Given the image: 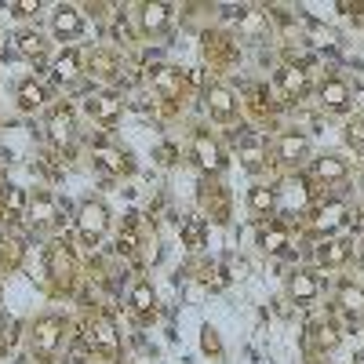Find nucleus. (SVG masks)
Instances as JSON below:
<instances>
[{
    "label": "nucleus",
    "instance_id": "nucleus-1",
    "mask_svg": "<svg viewBox=\"0 0 364 364\" xmlns=\"http://www.w3.org/2000/svg\"><path fill=\"white\" fill-rule=\"evenodd\" d=\"M106 230H109V211H106V204L87 200V204L80 208V215H77V233H80V240H84L87 248H95L99 240L106 237Z\"/></svg>",
    "mask_w": 364,
    "mask_h": 364
},
{
    "label": "nucleus",
    "instance_id": "nucleus-2",
    "mask_svg": "<svg viewBox=\"0 0 364 364\" xmlns=\"http://www.w3.org/2000/svg\"><path fill=\"white\" fill-rule=\"evenodd\" d=\"M63 331H66L63 317H41L33 324V353L37 357H51L58 350V343H63Z\"/></svg>",
    "mask_w": 364,
    "mask_h": 364
},
{
    "label": "nucleus",
    "instance_id": "nucleus-3",
    "mask_svg": "<svg viewBox=\"0 0 364 364\" xmlns=\"http://www.w3.org/2000/svg\"><path fill=\"white\" fill-rule=\"evenodd\" d=\"M84 331H87V343H91V350H95V353H102V357H117V328H113V321H109L106 314L91 317Z\"/></svg>",
    "mask_w": 364,
    "mask_h": 364
},
{
    "label": "nucleus",
    "instance_id": "nucleus-4",
    "mask_svg": "<svg viewBox=\"0 0 364 364\" xmlns=\"http://www.w3.org/2000/svg\"><path fill=\"white\" fill-rule=\"evenodd\" d=\"M87 73L95 80H102V84H120V80H124V63H120L113 51L99 48V51L87 55Z\"/></svg>",
    "mask_w": 364,
    "mask_h": 364
},
{
    "label": "nucleus",
    "instance_id": "nucleus-5",
    "mask_svg": "<svg viewBox=\"0 0 364 364\" xmlns=\"http://www.w3.org/2000/svg\"><path fill=\"white\" fill-rule=\"evenodd\" d=\"M193 161H197V168H200L204 175H219L223 164H226L219 142L211 139L208 132H197V135H193Z\"/></svg>",
    "mask_w": 364,
    "mask_h": 364
},
{
    "label": "nucleus",
    "instance_id": "nucleus-6",
    "mask_svg": "<svg viewBox=\"0 0 364 364\" xmlns=\"http://www.w3.org/2000/svg\"><path fill=\"white\" fill-rule=\"evenodd\" d=\"M204 102H208L211 117H215L219 124H233V120H237V99H233V91H230V87H223V84H208Z\"/></svg>",
    "mask_w": 364,
    "mask_h": 364
},
{
    "label": "nucleus",
    "instance_id": "nucleus-7",
    "mask_svg": "<svg viewBox=\"0 0 364 364\" xmlns=\"http://www.w3.org/2000/svg\"><path fill=\"white\" fill-rule=\"evenodd\" d=\"M84 109H87L91 120H99V124H117V120H120V109H124V102H120L113 91H95V95L84 102Z\"/></svg>",
    "mask_w": 364,
    "mask_h": 364
},
{
    "label": "nucleus",
    "instance_id": "nucleus-8",
    "mask_svg": "<svg viewBox=\"0 0 364 364\" xmlns=\"http://www.w3.org/2000/svg\"><path fill=\"white\" fill-rule=\"evenodd\" d=\"M346 215H350V211H346V204L343 200H324L317 211H314V219H310V230L314 233H336L343 223H346Z\"/></svg>",
    "mask_w": 364,
    "mask_h": 364
},
{
    "label": "nucleus",
    "instance_id": "nucleus-9",
    "mask_svg": "<svg viewBox=\"0 0 364 364\" xmlns=\"http://www.w3.org/2000/svg\"><path fill=\"white\" fill-rule=\"evenodd\" d=\"M233 146H237V157L245 161V168L259 171V168L266 164V139H262V135H255V132H240V135L233 139Z\"/></svg>",
    "mask_w": 364,
    "mask_h": 364
},
{
    "label": "nucleus",
    "instance_id": "nucleus-10",
    "mask_svg": "<svg viewBox=\"0 0 364 364\" xmlns=\"http://www.w3.org/2000/svg\"><path fill=\"white\" fill-rule=\"evenodd\" d=\"M91 161H95L99 168H106L109 175H128L132 171V157L124 154V149L109 146V142H95V146H91Z\"/></svg>",
    "mask_w": 364,
    "mask_h": 364
},
{
    "label": "nucleus",
    "instance_id": "nucleus-11",
    "mask_svg": "<svg viewBox=\"0 0 364 364\" xmlns=\"http://www.w3.org/2000/svg\"><path fill=\"white\" fill-rule=\"evenodd\" d=\"M321 106L328 109V113H350V102H353V95H350V87L339 80V77H328L324 84H321Z\"/></svg>",
    "mask_w": 364,
    "mask_h": 364
},
{
    "label": "nucleus",
    "instance_id": "nucleus-12",
    "mask_svg": "<svg viewBox=\"0 0 364 364\" xmlns=\"http://www.w3.org/2000/svg\"><path fill=\"white\" fill-rule=\"evenodd\" d=\"M51 29H55L58 41H77V37L84 33V15H80V8L63 4V8L55 11V18H51Z\"/></svg>",
    "mask_w": 364,
    "mask_h": 364
},
{
    "label": "nucleus",
    "instance_id": "nucleus-13",
    "mask_svg": "<svg viewBox=\"0 0 364 364\" xmlns=\"http://www.w3.org/2000/svg\"><path fill=\"white\" fill-rule=\"evenodd\" d=\"M48 277L58 284V288H70L73 284V255L66 245H55L48 252Z\"/></svg>",
    "mask_w": 364,
    "mask_h": 364
},
{
    "label": "nucleus",
    "instance_id": "nucleus-14",
    "mask_svg": "<svg viewBox=\"0 0 364 364\" xmlns=\"http://www.w3.org/2000/svg\"><path fill=\"white\" fill-rule=\"evenodd\" d=\"M277 84H281V91H284L288 102H302V99L310 95V77L302 73L299 66H281V70H277Z\"/></svg>",
    "mask_w": 364,
    "mask_h": 364
},
{
    "label": "nucleus",
    "instance_id": "nucleus-15",
    "mask_svg": "<svg viewBox=\"0 0 364 364\" xmlns=\"http://www.w3.org/2000/svg\"><path fill=\"white\" fill-rule=\"evenodd\" d=\"M149 80H154L157 95H161L164 102H175V99L182 95V73H178L175 66H154V70H149Z\"/></svg>",
    "mask_w": 364,
    "mask_h": 364
},
{
    "label": "nucleus",
    "instance_id": "nucleus-16",
    "mask_svg": "<svg viewBox=\"0 0 364 364\" xmlns=\"http://www.w3.org/2000/svg\"><path fill=\"white\" fill-rule=\"evenodd\" d=\"M204 51L211 63H219V66H233L237 63V44L223 33H204Z\"/></svg>",
    "mask_w": 364,
    "mask_h": 364
},
{
    "label": "nucleus",
    "instance_id": "nucleus-17",
    "mask_svg": "<svg viewBox=\"0 0 364 364\" xmlns=\"http://www.w3.org/2000/svg\"><path fill=\"white\" fill-rule=\"evenodd\" d=\"M302 157H306V135L302 132H284L277 139V161L281 164H299Z\"/></svg>",
    "mask_w": 364,
    "mask_h": 364
},
{
    "label": "nucleus",
    "instance_id": "nucleus-18",
    "mask_svg": "<svg viewBox=\"0 0 364 364\" xmlns=\"http://www.w3.org/2000/svg\"><path fill=\"white\" fill-rule=\"evenodd\" d=\"M142 33H164L168 29V22H171V8L168 4H142Z\"/></svg>",
    "mask_w": 364,
    "mask_h": 364
},
{
    "label": "nucleus",
    "instance_id": "nucleus-19",
    "mask_svg": "<svg viewBox=\"0 0 364 364\" xmlns=\"http://www.w3.org/2000/svg\"><path fill=\"white\" fill-rule=\"evenodd\" d=\"M29 219H33V226H51L58 219V208L51 200V193H37V197H29Z\"/></svg>",
    "mask_w": 364,
    "mask_h": 364
},
{
    "label": "nucleus",
    "instance_id": "nucleus-20",
    "mask_svg": "<svg viewBox=\"0 0 364 364\" xmlns=\"http://www.w3.org/2000/svg\"><path fill=\"white\" fill-rule=\"evenodd\" d=\"M288 291H291V299H299V302H314L321 288H317V277H314V273L299 269V273H291V281H288Z\"/></svg>",
    "mask_w": 364,
    "mask_h": 364
},
{
    "label": "nucleus",
    "instance_id": "nucleus-21",
    "mask_svg": "<svg viewBox=\"0 0 364 364\" xmlns=\"http://www.w3.org/2000/svg\"><path fill=\"white\" fill-rule=\"evenodd\" d=\"M48 132H51V142H55V146L73 142V113H70V109H55Z\"/></svg>",
    "mask_w": 364,
    "mask_h": 364
},
{
    "label": "nucleus",
    "instance_id": "nucleus-22",
    "mask_svg": "<svg viewBox=\"0 0 364 364\" xmlns=\"http://www.w3.org/2000/svg\"><path fill=\"white\" fill-rule=\"evenodd\" d=\"M44 99H48V91H44L37 80H26V84L18 87V109H22V113H37V109L44 106Z\"/></svg>",
    "mask_w": 364,
    "mask_h": 364
},
{
    "label": "nucleus",
    "instance_id": "nucleus-23",
    "mask_svg": "<svg viewBox=\"0 0 364 364\" xmlns=\"http://www.w3.org/2000/svg\"><path fill=\"white\" fill-rule=\"evenodd\" d=\"M259 245H262L266 252H284V248H288V226H284V223L262 226V230H259Z\"/></svg>",
    "mask_w": 364,
    "mask_h": 364
},
{
    "label": "nucleus",
    "instance_id": "nucleus-24",
    "mask_svg": "<svg viewBox=\"0 0 364 364\" xmlns=\"http://www.w3.org/2000/svg\"><path fill=\"white\" fill-rule=\"evenodd\" d=\"M350 240H324V245L317 248V259L324 262V266H343L346 259H350Z\"/></svg>",
    "mask_w": 364,
    "mask_h": 364
},
{
    "label": "nucleus",
    "instance_id": "nucleus-25",
    "mask_svg": "<svg viewBox=\"0 0 364 364\" xmlns=\"http://www.w3.org/2000/svg\"><path fill=\"white\" fill-rule=\"evenodd\" d=\"M314 175H317L321 182H343V178H346V161H339V157H321V161L314 164Z\"/></svg>",
    "mask_w": 364,
    "mask_h": 364
},
{
    "label": "nucleus",
    "instance_id": "nucleus-26",
    "mask_svg": "<svg viewBox=\"0 0 364 364\" xmlns=\"http://www.w3.org/2000/svg\"><path fill=\"white\" fill-rule=\"evenodd\" d=\"M339 306L350 314H364V288H357L353 281H343L339 284Z\"/></svg>",
    "mask_w": 364,
    "mask_h": 364
},
{
    "label": "nucleus",
    "instance_id": "nucleus-27",
    "mask_svg": "<svg viewBox=\"0 0 364 364\" xmlns=\"http://www.w3.org/2000/svg\"><path fill=\"white\" fill-rule=\"evenodd\" d=\"M154 302H157V299H154V284H149V281H139V284L132 288V310H135V314L146 317L149 310H154Z\"/></svg>",
    "mask_w": 364,
    "mask_h": 364
},
{
    "label": "nucleus",
    "instance_id": "nucleus-28",
    "mask_svg": "<svg viewBox=\"0 0 364 364\" xmlns=\"http://www.w3.org/2000/svg\"><path fill=\"white\" fill-rule=\"evenodd\" d=\"M77 73H80V55L77 51H66V55H58L55 58V77L58 80H77Z\"/></svg>",
    "mask_w": 364,
    "mask_h": 364
},
{
    "label": "nucleus",
    "instance_id": "nucleus-29",
    "mask_svg": "<svg viewBox=\"0 0 364 364\" xmlns=\"http://www.w3.org/2000/svg\"><path fill=\"white\" fill-rule=\"evenodd\" d=\"M248 204H252V211H273L277 208V190H269V186H252V193H248Z\"/></svg>",
    "mask_w": 364,
    "mask_h": 364
},
{
    "label": "nucleus",
    "instance_id": "nucleus-30",
    "mask_svg": "<svg viewBox=\"0 0 364 364\" xmlns=\"http://www.w3.org/2000/svg\"><path fill=\"white\" fill-rule=\"evenodd\" d=\"M139 248V223L135 219H128V226L120 230V240H117V252L120 255H132Z\"/></svg>",
    "mask_w": 364,
    "mask_h": 364
},
{
    "label": "nucleus",
    "instance_id": "nucleus-31",
    "mask_svg": "<svg viewBox=\"0 0 364 364\" xmlns=\"http://www.w3.org/2000/svg\"><path fill=\"white\" fill-rule=\"evenodd\" d=\"M18 51L29 55V58H41L44 55V37L41 33H22L18 37Z\"/></svg>",
    "mask_w": 364,
    "mask_h": 364
},
{
    "label": "nucleus",
    "instance_id": "nucleus-32",
    "mask_svg": "<svg viewBox=\"0 0 364 364\" xmlns=\"http://www.w3.org/2000/svg\"><path fill=\"white\" fill-rule=\"evenodd\" d=\"M314 343L321 346V350H331L339 343V331H336V324H317L314 328Z\"/></svg>",
    "mask_w": 364,
    "mask_h": 364
},
{
    "label": "nucleus",
    "instance_id": "nucleus-33",
    "mask_svg": "<svg viewBox=\"0 0 364 364\" xmlns=\"http://www.w3.org/2000/svg\"><path fill=\"white\" fill-rule=\"evenodd\" d=\"M346 142H350V149L364 154V117H357V120H350V124H346Z\"/></svg>",
    "mask_w": 364,
    "mask_h": 364
},
{
    "label": "nucleus",
    "instance_id": "nucleus-34",
    "mask_svg": "<svg viewBox=\"0 0 364 364\" xmlns=\"http://www.w3.org/2000/svg\"><path fill=\"white\" fill-rule=\"evenodd\" d=\"M18 259H22V248L15 240H0V266L11 269V266H18Z\"/></svg>",
    "mask_w": 364,
    "mask_h": 364
},
{
    "label": "nucleus",
    "instance_id": "nucleus-35",
    "mask_svg": "<svg viewBox=\"0 0 364 364\" xmlns=\"http://www.w3.org/2000/svg\"><path fill=\"white\" fill-rule=\"evenodd\" d=\"M200 237H204V223L200 219H190L186 230H182V240H186L190 248H200Z\"/></svg>",
    "mask_w": 364,
    "mask_h": 364
},
{
    "label": "nucleus",
    "instance_id": "nucleus-36",
    "mask_svg": "<svg viewBox=\"0 0 364 364\" xmlns=\"http://www.w3.org/2000/svg\"><path fill=\"white\" fill-rule=\"evenodd\" d=\"M26 204H29V200H26L22 190H8V204H4V208H8V219H18V211H22Z\"/></svg>",
    "mask_w": 364,
    "mask_h": 364
},
{
    "label": "nucleus",
    "instance_id": "nucleus-37",
    "mask_svg": "<svg viewBox=\"0 0 364 364\" xmlns=\"http://www.w3.org/2000/svg\"><path fill=\"white\" fill-rule=\"evenodd\" d=\"M200 346H204V353H223V343H219V336H215V328H204L200 331Z\"/></svg>",
    "mask_w": 364,
    "mask_h": 364
},
{
    "label": "nucleus",
    "instance_id": "nucleus-38",
    "mask_svg": "<svg viewBox=\"0 0 364 364\" xmlns=\"http://www.w3.org/2000/svg\"><path fill=\"white\" fill-rule=\"evenodd\" d=\"M11 11H15L18 18H29V15L41 11V0H18V4H11Z\"/></svg>",
    "mask_w": 364,
    "mask_h": 364
},
{
    "label": "nucleus",
    "instance_id": "nucleus-39",
    "mask_svg": "<svg viewBox=\"0 0 364 364\" xmlns=\"http://www.w3.org/2000/svg\"><path fill=\"white\" fill-rule=\"evenodd\" d=\"M161 157H164V164H171V157H175V146H161Z\"/></svg>",
    "mask_w": 364,
    "mask_h": 364
},
{
    "label": "nucleus",
    "instance_id": "nucleus-40",
    "mask_svg": "<svg viewBox=\"0 0 364 364\" xmlns=\"http://www.w3.org/2000/svg\"><path fill=\"white\" fill-rule=\"evenodd\" d=\"M73 364H95V360H87V357H77V360H73Z\"/></svg>",
    "mask_w": 364,
    "mask_h": 364
}]
</instances>
